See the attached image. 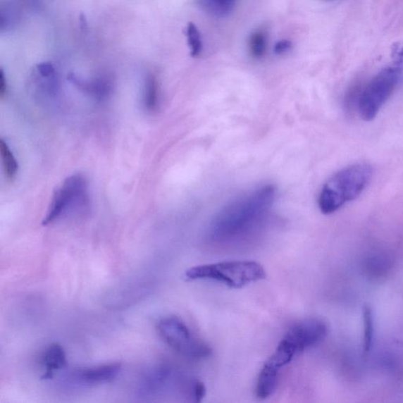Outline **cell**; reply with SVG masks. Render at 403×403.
I'll return each instance as SVG.
<instances>
[{"instance_id": "11", "label": "cell", "mask_w": 403, "mask_h": 403, "mask_svg": "<svg viewBox=\"0 0 403 403\" xmlns=\"http://www.w3.org/2000/svg\"><path fill=\"white\" fill-rule=\"evenodd\" d=\"M159 104V85L157 80L152 75L147 78L144 92V104L149 111H156Z\"/></svg>"}, {"instance_id": "14", "label": "cell", "mask_w": 403, "mask_h": 403, "mask_svg": "<svg viewBox=\"0 0 403 403\" xmlns=\"http://www.w3.org/2000/svg\"><path fill=\"white\" fill-rule=\"evenodd\" d=\"M267 48L266 33L263 30L254 32L249 39L251 55L254 58H261L265 56Z\"/></svg>"}, {"instance_id": "3", "label": "cell", "mask_w": 403, "mask_h": 403, "mask_svg": "<svg viewBox=\"0 0 403 403\" xmlns=\"http://www.w3.org/2000/svg\"><path fill=\"white\" fill-rule=\"evenodd\" d=\"M185 276L187 280H212L232 288H242L264 280L266 273L256 261H232L194 266Z\"/></svg>"}, {"instance_id": "9", "label": "cell", "mask_w": 403, "mask_h": 403, "mask_svg": "<svg viewBox=\"0 0 403 403\" xmlns=\"http://www.w3.org/2000/svg\"><path fill=\"white\" fill-rule=\"evenodd\" d=\"M120 369H122V366L119 364L85 368L79 372L78 378L86 384H104V383L111 382L118 378Z\"/></svg>"}, {"instance_id": "8", "label": "cell", "mask_w": 403, "mask_h": 403, "mask_svg": "<svg viewBox=\"0 0 403 403\" xmlns=\"http://www.w3.org/2000/svg\"><path fill=\"white\" fill-rule=\"evenodd\" d=\"M328 335V327L319 319H309L294 325L285 337L297 347L299 353L304 352L323 341Z\"/></svg>"}, {"instance_id": "15", "label": "cell", "mask_w": 403, "mask_h": 403, "mask_svg": "<svg viewBox=\"0 0 403 403\" xmlns=\"http://www.w3.org/2000/svg\"><path fill=\"white\" fill-rule=\"evenodd\" d=\"M364 352L367 353L371 351L373 345V316L371 308L365 306L364 309Z\"/></svg>"}, {"instance_id": "1", "label": "cell", "mask_w": 403, "mask_h": 403, "mask_svg": "<svg viewBox=\"0 0 403 403\" xmlns=\"http://www.w3.org/2000/svg\"><path fill=\"white\" fill-rule=\"evenodd\" d=\"M276 197V187L265 185L234 199L212 220L208 239L225 244L251 237L266 223Z\"/></svg>"}, {"instance_id": "6", "label": "cell", "mask_w": 403, "mask_h": 403, "mask_svg": "<svg viewBox=\"0 0 403 403\" xmlns=\"http://www.w3.org/2000/svg\"><path fill=\"white\" fill-rule=\"evenodd\" d=\"M89 203L88 183L86 179L75 174L64 180L52 197L51 203L43 225H49L66 213L85 209Z\"/></svg>"}, {"instance_id": "5", "label": "cell", "mask_w": 403, "mask_h": 403, "mask_svg": "<svg viewBox=\"0 0 403 403\" xmlns=\"http://www.w3.org/2000/svg\"><path fill=\"white\" fill-rule=\"evenodd\" d=\"M158 331L168 346L185 358L200 360L211 354L210 346L193 335L189 327L176 317L160 321Z\"/></svg>"}, {"instance_id": "18", "label": "cell", "mask_w": 403, "mask_h": 403, "mask_svg": "<svg viewBox=\"0 0 403 403\" xmlns=\"http://www.w3.org/2000/svg\"><path fill=\"white\" fill-rule=\"evenodd\" d=\"M6 91V80L4 72L1 71V75H0V97H4L5 96Z\"/></svg>"}, {"instance_id": "2", "label": "cell", "mask_w": 403, "mask_h": 403, "mask_svg": "<svg viewBox=\"0 0 403 403\" xmlns=\"http://www.w3.org/2000/svg\"><path fill=\"white\" fill-rule=\"evenodd\" d=\"M373 174V167L367 163L354 164L335 173L319 194L318 203L321 213H333L359 197L371 183Z\"/></svg>"}, {"instance_id": "16", "label": "cell", "mask_w": 403, "mask_h": 403, "mask_svg": "<svg viewBox=\"0 0 403 403\" xmlns=\"http://www.w3.org/2000/svg\"><path fill=\"white\" fill-rule=\"evenodd\" d=\"M187 43H189L191 56L192 57H198L200 56L202 49H203V44L199 31L194 23H191L187 26Z\"/></svg>"}, {"instance_id": "17", "label": "cell", "mask_w": 403, "mask_h": 403, "mask_svg": "<svg viewBox=\"0 0 403 403\" xmlns=\"http://www.w3.org/2000/svg\"><path fill=\"white\" fill-rule=\"evenodd\" d=\"M291 49L292 43L288 42V40L284 39L280 40V42H278L276 45H275L274 51L278 54V55H282V54L286 53L291 50Z\"/></svg>"}, {"instance_id": "10", "label": "cell", "mask_w": 403, "mask_h": 403, "mask_svg": "<svg viewBox=\"0 0 403 403\" xmlns=\"http://www.w3.org/2000/svg\"><path fill=\"white\" fill-rule=\"evenodd\" d=\"M42 364L45 368V373L42 380H49L54 374L60 369H63L67 364L66 355L62 346L58 344L51 345L46 349L42 358Z\"/></svg>"}, {"instance_id": "7", "label": "cell", "mask_w": 403, "mask_h": 403, "mask_svg": "<svg viewBox=\"0 0 403 403\" xmlns=\"http://www.w3.org/2000/svg\"><path fill=\"white\" fill-rule=\"evenodd\" d=\"M297 354L298 349L291 340L285 337L282 339L261 369L255 388L258 399H266L276 391L280 369L290 364Z\"/></svg>"}, {"instance_id": "13", "label": "cell", "mask_w": 403, "mask_h": 403, "mask_svg": "<svg viewBox=\"0 0 403 403\" xmlns=\"http://www.w3.org/2000/svg\"><path fill=\"white\" fill-rule=\"evenodd\" d=\"M199 2L206 11L225 16L234 8L237 0H199Z\"/></svg>"}, {"instance_id": "12", "label": "cell", "mask_w": 403, "mask_h": 403, "mask_svg": "<svg viewBox=\"0 0 403 403\" xmlns=\"http://www.w3.org/2000/svg\"><path fill=\"white\" fill-rule=\"evenodd\" d=\"M0 154L6 178L10 180L15 179L18 170V164L8 144L4 140H0Z\"/></svg>"}, {"instance_id": "4", "label": "cell", "mask_w": 403, "mask_h": 403, "mask_svg": "<svg viewBox=\"0 0 403 403\" xmlns=\"http://www.w3.org/2000/svg\"><path fill=\"white\" fill-rule=\"evenodd\" d=\"M402 70L397 66H388L361 87L357 111L362 120L371 122L387 101L392 96L400 82Z\"/></svg>"}, {"instance_id": "19", "label": "cell", "mask_w": 403, "mask_h": 403, "mask_svg": "<svg viewBox=\"0 0 403 403\" xmlns=\"http://www.w3.org/2000/svg\"><path fill=\"white\" fill-rule=\"evenodd\" d=\"M399 56L400 58L403 59V48L401 49V51L399 54Z\"/></svg>"}]
</instances>
